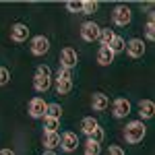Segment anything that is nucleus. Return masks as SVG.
<instances>
[{
  "mask_svg": "<svg viewBox=\"0 0 155 155\" xmlns=\"http://www.w3.org/2000/svg\"><path fill=\"white\" fill-rule=\"evenodd\" d=\"M66 8L72 12H81V2H74V0H71V2H66Z\"/></svg>",
  "mask_w": 155,
  "mask_h": 155,
  "instance_id": "27",
  "label": "nucleus"
},
{
  "mask_svg": "<svg viewBox=\"0 0 155 155\" xmlns=\"http://www.w3.org/2000/svg\"><path fill=\"white\" fill-rule=\"evenodd\" d=\"M56 81H72V71H71V68L60 66L58 72H56Z\"/></svg>",
  "mask_w": 155,
  "mask_h": 155,
  "instance_id": "24",
  "label": "nucleus"
},
{
  "mask_svg": "<svg viewBox=\"0 0 155 155\" xmlns=\"http://www.w3.org/2000/svg\"><path fill=\"white\" fill-rule=\"evenodd\" d=\"M60 147H62L66 153H72V151L79 147V137H77L74 132H64V134L60 137Z\"/></svg>",
  "mask_w": 155,
  "mask_h": 155,
  "instance_id": "11",
  "label": "nucleus"
},
{
  "mask_svg": "<svg viewBox=\"0 0 155 155\" xmlns=\"http://www.w3.org/2000/svg\"><path fill=\"white\" fill-rule=\"evenodd\" d=\"M107 155H126V153H124V149H122V147H116V145H112V147L107 149Z\"/></svg>",
  "mask_w": 155,
  "mask_h": 155,
  "instance_id": "28",
  "label": "nucleus"
},
{
  "mask_svg": "<svg viewBox=\"0 0 155 155\" xmlns=\"http://www.w3.org/2000/svg\"><path fill=\"white\" fill-rule=\"evenodd\" d=\"M145 134H147V126H145L143 120H132L124 128V139H126V143H130V145L141 143L145 139Z\"/></svg>",
  "mask_w": 155,
  "mask_h": 155,
  "instance_id": "1",
  "label": "nucleus"
},
{
  "mask_svg": "<svg viewBox=\"0 0 155 155\" xmlns=\"http://www.w3.org/2000/svg\"><path fill=\"white\" fill-rule=\"evenodd\" d=\"M44 155H56V153H54V151H46Z\"/></svg>",
  "mask_w": 155,
  "mask_h": 155,
  "instance_id": "30",
  "label": "nucleus"
},
{
  "mask_svg": "<svg viewBox=\"0 0 155 155\" xmlns=\"http://www.w3.org/2000/svg\"><path fill=\"white\" fill-rule=\"evenodd\" d=\"M114 37H116V33H114V31L107 27V29H99V37H97V39L101 41V46H110Z\"/></svg>",
  "mask_w": 155,
  "mask_h": 155,
  "instance_id": "17",
  "label": "nucleus"
},
{
  "mask_svg": "<svg viewBox=\"0 0 155 155\" xmlns=\"http://www.w3.org/2000/svg\"><path fill=\"white\" fill-rule=\"evenodd\" d=\"M97 8H99V4L93 2V0H85V2H81V12H83V15H93Z\"/></svg>",
  "mask_w": 155,
  "mask_h": 155,
  "instance_id": "22",
  "label": "nucleus"
},
{
  "mask_svg": "<svg viewBox=\"0 0 155 155\" xmlns=\"http://www.w3.org/2000/svg\"><path fill=\"white\" fill-rule=\"evenodd\" d=\"M99 153H101V145L89 139V141L85 143V155H99Z\"/></svg>",
  "mask_w": 155,
  "mask_h": 155,
  "instance_id": "20",
  "label": "nucleus"
},
{
  "mask_svg": "<svg viewBox=\"0 0 155 155\" xmlns=\"http://www.w3.org/2000/svg\"><path fill=\"white\" fill-rule=\"evenodd\" d=\"M56 91L58 95H66L72 91V81H56Z\"/></svg>",
  "mask_w": 155,
  "mask_h": 155,
  "instance_id": "23",
  "label": "nucleus"
},
{
  "mask_svg": "<svg viewBox=\"0 0 155 155\" xmlns=\"http://www.w3.org/2000/svg\"><path fill=\"white\" fill-rule=\"evenodd\" d=\"M46 116L48 118H58L62 116V107H60V104H48V107H46Z\"/></svg>",
  "mask_w": 155,
  "mask_h": 155,
  "instance_id": "21",
  "label": "nucleus"
},
{
  "mask_svg": "<svg viewBox=\"0 0 155 155\" xmlns=\"http://www.w3.org/2000/svg\"><path fill=\"white\" fill-rule=\"evenodd\" d=\"M112 21L118 25V27H126V25L132 21V12L128 6H124V4H120L116 6L114 11H112Z\"/></svg>",
  "mask_w": 155,
  "mask_h": 155,
  "instance_id": "3",
  "label": "nucleus"
},
{
  "mask_svg": "<svg viewBox=\"0 0 155 155\" xmlns=\"http://www.w3.org/2000/svg\"><path fill=\"white\" fill-rule=\"evenodd\" d=\"M114 52L107 48V46H101V48L97 50V62L101 64V66H107V64H112L114 62Z\"/></svg>",
  "mask_w": 155,
  "mask_h": 155,
  "instance_id": "14",
  "label": "nucleus"
},
{
  "mask_svg": "<svg viewBox=\"0 0 155 155\" xmlns=\"http://www.w3.org/2000/svg\"><path fill=\"white\" fill-rule=\"evenodd\" d=\"M107 48L112 50L114 54H118V52H124V48H126V41H124V39H122L120 35H116L114 39H112V44H110Z\"/></svg>",
  "mask_w": 155,
  "mask_h": 155,
  "instance_id": "19",
  "label": "nucleus"
},
{
  "mask_svg": "<svg viewBox=\"0 0 155 155\" xmlns=\"http://www.w3.org/2000/svg\"><path fill=\"white\" fill-rule=\"evenodd\" d=\"M50 85H52V72H50V66H46V64L37 66V72H35V77H33V87H35V91L44 93V91L50 89Z\"/></svg>",
  "mask_w": 155,
  "mask_h": 155,
  "instance_id": "2",
  "label": "nucleus"
},
{
  "mask_svg": "<svg viewBox=\"0 0 155 155\" xmlns=\"http://www.w3.org/2000/svg\"><path fill=\"white\" fill-rule=\"evenodd\" d=\"M46 107H48V104L41 97H33L29 101V116L31 118H44L46 116Z\"/></svg>",
  "mask_w": 155,
  "mask_h": 155,
  "instance_id": "7",
  "label": "nucleus"
},
{
  "mask_svg": "<svg viewBox=\"0 0 155 155\" xmlns=\"http://www.w3.org/2000/svg\"><path fill=\"white\" fill-rule=\"evenodd\" d=\"M8 81H11V72H8V68L0 66V87H4Z\"/></svg>",
  "mask_w": 155,
  "mask_h": 155,
  "instance_id": "26",
  "label": "nucleus"
},
{
  "mask_svg": "<svg viewBox=\"0 0 155 155\" xmlns=\"http://www.w3.org/2000/svg\"><path fill=\"white\" fill-rule=\"evenodd\" d=\"M0 155H15V151H12V149H2Z\"/></svg>",
  "mask_w": 155,
  "mask_h": 155,
  "instance_id": "29",
  "label": "nucleus"
},
{
  "mask_svg": "<svg viewBox=\"0 0 155 155\" xmlns=\"http://www.w3.org/2000/svg\"><path fill=\"white\" fill-rule=\"evenodd\" d=\"M145 33H147V39H155V25H153V12H149V21H147V27H145Z\"/></svg>",
  "mask_w": 155,
  "mask_h": 155,
  "instance_id": "25",
  "label": "nucleus"
},
{
  "mask_svg": "<svg viewBox=\"0 0 155 155\" xmlns=\"http://www.w3.org/2000/svg\"><path fill=\"white\" fill-rule=\"evenodd\" d=\"M50 50V39L44 35H35L31 39V54H35V56H44L46 52Z\"/></svg>",
  "mask_w": 155,
  "mask_h": 155,
  "instance_id": "8",
  "label": "nucleus"
},
{
  "mask_svg": "<svg viewBox=\"0 0 155 155\" xmlns=\"http://www.w3.org/2000/svg\"><path fill=\"white\" fill-rule=\"evenodd\" d=\"M27 37H29V27L25 23H15L11 27V39L12 41L21 44V41H27Z\"/></svg>",
  "mask_w": 155,
  "mask_h": 155,
  "instance_id": "10",
  "label": "nucleus"
},
{
  "mask_svg": "<svg viewBox=\"0 0 155 155\" xmlns=\"http://www.w3.org/2000/svg\"><path fill=\"white\" fill-rule=\"evenodd\" d=\"M41 141H44V147L48 151H54L56 147H60V134L58 132H44Z\"/></svg>",
  "mask_w": 155,
  "mask_h": 155,
  "instance_id": "15",
  "label": "nucleus"
},
{
  "mask_svg": "<svg viewBox=\"0 0 155 155\" xmlns=\"http://www.w3.org/2000/svg\"><path fill=\"white\" fill-rule=\"evenodd\" d=\"M77 62H79V56H77V52L72 48H62V52H60V66H64V68H74L77 66Z\"/></svg>",
  "mask_w": 155,
  "mask_h": 155,
  "instance_id": "6",
  "label": "nucleus"
},
{
  "mask_svg": "<svg viewBox=\"0 0 155 155\" xmlns=\"http://www.w3.org/2000/svg\"><path fill=\"white\" fill-rule=\"evenodd\" d=\"M139 114H141V120L153 118V114H155V104L151 101V99H141V101H139Z\"/></svg>",
  "mask_w": 155,
  "mask_h": 155,
  "instance_id": "13",
  "label": "nucleus"
},
{
  "mask_svg": "<svg viewBox=\"0 0 155 155\" xmlns=\"http://www.w3.org/2000/svg\"><path fill=\"white\" fill-rule=\"evenodd\" d=\"M99 128H101V126H99V122H97L95 118H91V116H87V118L81 120V130H83L89 139H93V134H95Z\"/></svg>",
  "mask_w": 155,
  "mask_h": 155,
  "instance_id": "12",
  "label": "nucleus"
},
{
  "mask_svg": "<svg viewBox=\"0 0 155 155\" xmlns=\"http://www.w3.org/2000/svg\"><path fill=\"white\" fill-rule=\"evenodd\" d=\"M126 52H128V56L130 58H141L145 54V41L143 39H139V37H132L130 41L126 44Z\"/></svg>",
  "mask_w": 155,
  "mask_h": 155,
  "instance_id": "9",
  "label": "nucleus"
},
{
  "mask_svg": "<svg viewBox=\"0 0 155 155\" xmlns=\"http://www.w3.org/2000/svg\"><path fill=\"white\" fill-rule=\"evenodd\" d=\"M99 25L95 21H85L81 25V37H83L85 41H95L97 37H99Z\"/></svg>",
  "mask_w": 155,
  "mask_h": 155,
  "instance_id": "5",
  "label": "nucleus"
},
{
  "mask_svg": "<svg viewBox=\"0 0 155 155\" xmlns=\"http://www.w3.org/2000/svg\"><path fill=\"white\" fill-rule=\"evenodd\" d=\"M130 110H132V106H130V101L126 99V97H118L116 101H114V106H112V114H114V118H126L128 114H130Z\"/></svg>",
  "mask_w": 155,
  "mask_h": 155,
  "instance_id": "4",
  "label": "nucleus"
},
{
  "mask_svg": "<svg viewBox=\"0 0 155 155\" xmlns=\"http://www.w3.org/2000/svg\"><path fill=\"white\" fill-rule=\"evenodd\" d=\"M107 106H110L107 95H104V93H93V97H91V107L95 112H104V110H107Z\"/></svg>",
  "mask_w": 155,
  "mask_h": 155,
  "instance_id": "16",
  "label": "nucleus"
},
{
  "mask_svg": "<svg viewBox=\"0 0 155 155\" xmlns=\"http://www.w3.org/2000/svg\"><path fill=\"white\" fill-rule=\"evenodd\" d=\"M44 128H46V132H58L60 120L58 118H48V116H44Z\"/></svg>",
  "mask_w": 155,
  "mask_h": 155,
  "instance_id": "18",
  "label": "nucleus"
}]
</instances>
